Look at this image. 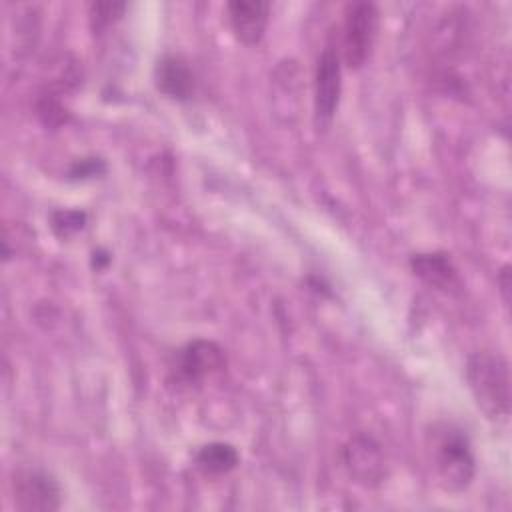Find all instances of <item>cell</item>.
Masks as SVG:
<instances>
[{
  "mask_svg": "<svg viewBox=\"0 0 512 512\" xmlns=\"http://www.w3.org/2000/svg\"><path fill=\"white\" fill-rule=\"evenodd\" d=\"M426 454L436 482L452 494L464 492L474 478V454L468 436L450 422H436L426 432Z\"/></svg>",
  "mask_w": 512,
  "mask_h": 512,
  "instance_id": "cell-1",
  "label": "cell"
},
{
  "mask_svg": "<svg viewBox=\"0 0 512 512\" xmlns=\"http://www.w3.org/2000/svg\"><path fill=\"white\" fill-rule=\"evenodd\" d=\"M466 380L476 406L494 424L510 418V370L500 354L474 352L466 362Z\"/></svg>",
  "mask_w": 512,
  "mask_h": 512,
  "instance_id": "cell-2",
  "label": "cell"
},
{
  "mask_svg": "<svg viewBox=\"0 0 512 512\" xmlns=\"http://www.w3.org/2000/svg\"><path fill=\"white\" fill-rule=\"evenodd\" d=\"M380 14L372 2H354L346 8L342 54L348 68H360L370 58L378 36Z\"/></svg>",
  "mask_w": 512,
  "mask_h": 512,
  "instance_id": "cell-3",
  "label": "cell"
},
{
  "mask_svg": "<svg viewBox=\"0 0 512 512\" xmlns=\"http://www.w3.org/2000/svg\"><path fill=\"white\" fill-rule=\"evenodd\" d=\"M342 462L348 476L366 488H376L388 478L386 456L372 436L354 434L342 448Z\"/></svg>",
  "mask_w": 512,
  "mask_h": 512,
  "instance_id": "cell-4",
  "label": "cell"
},
{
  "mask_svg": "<svg viewBox=\"0 0 512 512\" xmlns=\"http://www.w3.org/2000/svg\"><path fill=\"white\" fill-rule=\"evenodd\" d=\"M14 506L28 512H50L60 508V486L44 470L24 468L14 472Z\"/></svg>",
  "mask_w": 512,
  "mask_h": 512,
  "instance_id": "cell-5",
  "label": "cell"
},
{
  "mask_svg": "<svg viewBox=\"0 0 512 512\" xmlns=\"http://www.w3.org/2000/svg\"><path fill=\"white\" fill-rule=\"evenodd\" d=\"M342 92V68L340 56L334 44H326L318 56L314 76V112L318 124H328L338 108Z\"/></svg>",
  "mask_w": 512,
  "mask_h": 512,
  "instance_id": "cell-6",
  "label": "cell"
},
{
  "mask_svg": "<svg viewBox=\"0 0 512 512\" xmlns=\"http://www.w3.org/2000/svg\"><path fill=\"white\" fill-rule=\"evenodd\" d=\"M226 366L224 350L210 340H194L178 354L176 374L184 384H198Z\"/></svg>",
  "mask_w": 512,
  "mask_h": 512,
  "instance_id": "cell-7",
  "label": "cell"
},
{
  "mask_svg": "<svg viewBox=\"0 0 512 512\" xmlns=\"http://www.w3.org/2000/svg\"><path fill=\"white\" fill-rule=\"evenodd\" d=\"M226 8L236 38L244 44L260 42L268 24L270 4L262 0H234Z\"/></svg>",
  "mask_w": 512,
  "mask_h": 512,
  "instance_id": "cell-8",
  "label": "cell"
},
{
  "mask_svg": "<svg viewBox=\"0 0 512 512\" xmlns=\"http://www.w3.org/2000/svg\"><path fill=\"white\" fill-rule=\"evenodd\" d=\"M194 74L180 56H164L156 66V86L174 100H188L194 94Z\"/></svg>",
  "mask_w": 512,
  "mask_h": 512,
  "instance_id": "cell-9",
  "label": "cell"
},
{
  "mask_svg": "<svg viewBox=\"0 0 512 512\" xmlns=\"http://www.w3.org/2000/svg\"><path fill=\"white\" fill-rule=\"evenodd\" d=\"M412 272L424 280L428 286L442 290V292H452L460 286L458 272L450 258L444 254L432 252V254H414L410 260Z\"/></svg>",
  "mask_w": 512,
  "mask_h": 512,
  "instance_id": "cell-10",
  "label": "cell"
},
{
  "mask_svg": "<svg viewBox=\"0 0 512 512\" xmlns=\"http://www.w3.org/2000/svg\"><path fill=\"white\" fill-rule=\"evenodd\" d=\"M238 464V452L224 442H210L196 452V466L210 476L226 474Z\"/></svg>",
  "mask_w": 512,
  "mask_h": 512,
  "instance_id": "cell-11",
  "label": "cell"
},
{
  "mask_svg": "<svg viewBox=\"0 0 512 512\" xmlns=\"http://www.w3.org/2000/svg\"><path fill=\"white\" fill-rule=\"evenodd\" d=\"M126 4H116V2H96L90 6V22L92 30L100 32L102 28L110 26L122 12Z\"/></svg>",
  "mask_w": 512,
  "mask_h": 512,
  "instance_id": "cell-12",
  "label": "cell"
},
{
  "mask_svg": "<svg viewBox=\"0 0 512 512\" xmlns=\"http://www.w3.org/2000/svg\"><path fill=\"white\" fill-rule=\"evenodd\" d=\"M84 222V214L80 212H56L54 214V228H62V234L66 236L70 230H78L82 228Z\"/></svg>",
  "mask_w": 512,
  "mask_h": 512,
  "instance_id": "cell-13",
  "label": "cell"
},
{
  "mask_svg": "<svg viewBox=\"0 0 512 512\" xmlns=\"http://www.w3.org/2000/svg\"><path fill=\"white\" fill-rule=\"evenodd\" d=\"M98 166H100V168H104L100 160H96V162H94V158H86V160H80V162H76V164L72 166V170H70V176H72V178L94 176V174L98 172Z\"/></svg>",
  "mask_w": 512,
  "mask_h": 512,
  "instance_id": "cell-14",
  "label": "cell"
}]
</instances>
